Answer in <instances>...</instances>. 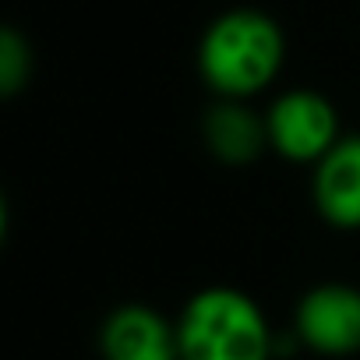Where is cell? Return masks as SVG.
I'll list each match as a JSON object with an SVG mask.
<instances>
[{
  "mask_svg": "<svg viewBox=\"0 0 360 360\" xmlns=\"http://www.w3.org/2000/svg\"><path fill=\"white\" fill-rule=\"evenodd\" d=\"M286 64L283 25L258 8H233L209 22L198 39V75L216 99L262 96Z\"/></svg>",
  "mask_w": 360,
  "mask_h": 360,
  "instance_id": "6da1fadb",
  "label": "cell"
},
{
  "mask_svg": "<svg viewBox=\"0 0 360 360\" xmlns=\"http://www.w3.org/2000/svg\"><path fill=\"white\" fill-rule=\"evenodd\" d=\"M180 360H272V325L255 297L233 286H205L176 314Z\"/></svg>",
  "mask_w": 360,
  "mask_h": 360,
  "instance_id": "7a4b0ae2",
  "label": "cell"
},
{
  "mask_svg": "<svg viewBox=\"0 0 360 360\" xmlns=\"http://www.w3.org/2000/svg\"><path fill=\"white\" fill-rule=\"evenodd\" d=\"M265 131H269V152L297 166H314L342 138L335 103L314 89L279 92L265 110Z\"/></svg>",
  "mask_w": 360,
  "mask_h": 360,
  "instance_id": "3957f363",
  "label": "cell"
},
{
  "mask_svg": "<svg viewBox=\"0 0 360 360\" xmlns=\"http://www.w3.org/2000/svg\"><path fill=\"white\" fill-rule=\"evenodd\" d=\"M293 339L318 356L360 353V286L318 283L293 311Z\"/></svg>",
  "mask_w": 360,
  "mask_h": 360,
  "instance_id": "277c9868",
  "label": "cell"
},
{
  "mask_svg": "<svg viewBox=\"0 0 360 360\" xmlns=\"http://www.w3.org/2000/svg\"><path fill=\"white\" fill-rule=\"evenodd\" d=\"M103 360H180L176 321L152 304H120L99 325Z\"/></svg>",
  "mask_w": 360,
  "mask_h": 360,
  "instance_id": "5b68a950",
  "label": "cell"
},
{
  "mask_svg": "<svg viewBox=\"0 0 360 360\" xmlns=\"http://www.w3.org/2000/svg\"><path fill=\"white\" fill-rule=\"evenodd\" d=\"M311 169L314 212L332 230H360V134H342Z\"/></svg>",
  "mask_w": 360,
  "mask_h": 360,
  "instance_id": "8992f818",
  "label": "cell"
},
{
  "mask_svg": "<svg viewBox=\"0 0 360 360\" xmlns=\"http://www.w3.org/2000/svg\"><path fill=\"white\" fill-rule=\"evenodd\" d=\"M202 141L223 166H251L269 152L265 113L251 110L248 99H216L202 117Z\"/></svg>",
  "mask_w": 360,
  "mask_h": 360,
  "instance_id": "52a82bcc",
  "label": "cell"
},
{
  "mask_svg": "<svg viewBox=\"0 0 360 360\" xmlns=\"http://www.w3.org/2000/svg\"><path fill=\"white\" fill-rule=\"evenodd\" d=\"M29 82H32V46L18 29L8 25L0 32V92L11 99Z\"/></svg>",
  "mask_w": 360,
  "mask_h": 360,
  "instance_id": "ba28073f",
  "label": "cell"
}]
</instances>
